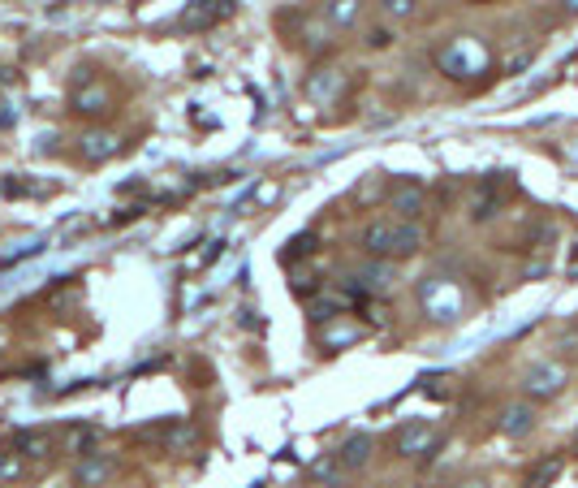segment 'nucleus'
Segmentation results:
<instances>
[{"label":"nucleus","instance_id":"4","mask_svg":"<svg viewBox=\"0 0 578 488\" xmlns=\"http://www.w3.org/2000/svg\"><path fill=\"white\" fill-rule=\"evenodd\" d=\"M522 390H527L531 402H548V397H557V393L566 390V367H561V363H548V358L531 363L527 376H522Z\"/></svg>","mask_w":578,"mask_h":488},{"label":"nucleus","instance_id":"2","mask_svg":"<svg viewBox=\"0 0 578 488\" xmlns=\"http://www.w3.org/2000/svg\"><path fill=\"white\" fill-rule=\"evenodd\" d=\"M436 66H441V74L445 78H480V74H488V66H492V52L483 48L475 35H457L449 48H441V57H436Z\"/></svg>","mask_w":578,"mask_h":488},{"label":"nucleus","instance_id":"11","mask_svg":"<svg viewBox=\"0 0 578 488\" xmlns=\"http://www.w3.org/2000/svg\"><path fill=\"white\" fill-rule=\"evenodd\" d=\"M496 428H501V437H510V441L527 437V432L535 428V406H531V402H510V406L501 411Z\"/></svg>","mask_w":578,"mask_h":488},{"label":"nucleus","instance_id":"8","mask_svg":"<svg viewBox=\"0 0 578 488\" xmlns=\"http://www.w3.org/2000/svg\"><path fill=\"white\" fill-rule=\"evenodd\" d=\"M423 225L418 221H388V260H410L423 251Z\"/></svg>","mask_w":578,"mask_h":488},{"label":"nucleus","instance_id":"16","mask_svg":"<svg viewBox=\"0 0 578 488\" xmlns=\"http://www.w3.org/2000/svg\"><path fill=\"white\" fill-rule=\"evenodd\" d=\"M358 247H363L371 260H388V221H371V225L363 229Z\"/></svg>","mask_w":578,"mask_h":488},{"label":"nucleus","instance_id":"19","mask_svg":"<svg viewBox=\"0 0 578 488\" xmlns=\"http://www.w3.org/2000/svg\"><path fill=\"white\" fill-rule=\"evenodd\" d=\"M22 471H27V458L18 454L13 445H0V484H13V480H22Z\"/></svg>","mask_w":578,"mask_h":488},{"label":"nucleus","instance_id":"28","mask_svg":"<svg viewBox=\"0 0 578 488\" xmlns=\"http://www.w3.org/2000/svg\"><path fill=\"white\" fill-rule=\"evenodd\" d=\"M471 4H483V0H471Z\"/></svg>","mask_w":578,"mask_h":488},{"label":"nucleus","instance_id":"25","mask_svg":"<svg viewBox=\"0 0 578 488\" xmlns=\"http://www.w3.org/2000/svg\"><path fill=\"white\" fill-rule=\"evenodd\" d=\"M367 43H371V48H388V43H393V31H388V27H376V31L367 35Z\"/></svg>","mask_w":578,"mask_h":488},{"label":"nucleus","instance_id":"9","mask_svg":"<svg viewBox=\"0 0 578 488\" xmlns=\"http://www.w3.org/2000/svg\"><path fill=\"white\" fill-rule=\"evenodd\" d=\"M113 471H117V458L113 454H87L74 462V484L78 488H104L108 480H113Z\"/></svg>","mask_w":578,"mask_h":488},{"label":"nucleus","instance_id":"14","mask_svg":"<svg viewBox=\"0 0 578 488\" xmlns=\"http://www.w3.org/2000/svg\"><path fill=\"white\" fill-rule=\"evenodd\" d=\"M363 337V325H341V316L337 320H328L320 333V346L324 350H341V346H350V342H358Z\"/></svg>","mask_w":578,"mask_h":488},{"label":"nucleus","instance_id":"3","mask_svg":"<svg viewBox=\"0 0 578 488\" xmlns=\"http://www.w3.org/2000/svg\"><path fill=\"white\" fill-rule=\"evenodd\" d=\"M350 294H371V298H385V294H393V286H397V268H393V260H371L363 264L358 272H350Z\"/></svg>","mask_w":578,"mask_h":488},{"label":"nucleus","instance_id":"7","mask_svg":"<svg viewBox=\"0 0 578 488\" xmlns=\"http://www.w3.org/2000/svg\"><path fill=\"white\" fill-rule=\"evenodd\" d=\"M74 152H78V161L104 164V161H113V156L121 152V138L108 134V130H82L78 138H74Z\"/></svg>","mask_w":578,"mask_h":488},{"label":"nucleus","instance_id":"1","mask_svg":"<svg viewBox=\"0 0 578 488\" xmlns=\"http://www.w3.org/2000/svg\"><path fill=\"white\" fill-rule=\"evenodd\" d=\"M418 307L436 325H457L462 311H466V298H462V286L449 277H423L418 281Z\"/></svg>","mask_w":578,"mask_h":488},{"label":"nucleus","instance_id":"18","mask_svg":"<svg viewBox=\"0 0 578 488\" xmlns=\"http://www.w3.org/2000/svg\"><path fill=\"white\" fill-rule=\"evenodd\" d=\"M96 441H99V428H74L65 437V450L74 458H87V454H96Z\"/></svg>","mask_w":578,"mask_h":488},{"label":"nucleus","instance_id":"6","mask_svg":"<svg viewBox=\"0 0 578 488\" xmlns=\"http://www.w3.org/2000/svg\"><path fill=\"white\" fill-rule=\"evenodd\" d=\"M108 104H113L108 87H104V83H91V74H82V78L74 83V91H69V108H74L78 117H104Z\"/></svg>","mask_w":578,"mask_h":488},{"label":"nucleus","instance_id":"10","mask_svg":"<svg viewBox=\"0 0 578 488\" xmlns=\"http://www.w3.org/2000/svg\"><path fill=\"white\" fill-rule=\"evenodd\" d=\"M388 208L397 212V221H418V216L427 212V195H423V186H415V182H397V186L388 191Z\"/></svg>","mask_w":578,"mask_h":488},{"label":"nucleus","instance_id":"20","mask_svg":"<svg viewBox=\"0 0 578 488\" xmlns=\"http://www.w3.org/2000/svg\"><path fill=\"white\" fill-rule=\"evenodd\" d=\"M311 480H320V484H328V488H341L346 467H341L337 458H320V462H311Z\"/></svg>","mask_w":578,"mask_h":488},{"label":"nucleus","instance_id":"5","mask_svg":"<svg viewBox=\"0 0 578 488\" xmlns=\"http://www.w3.org/2000/svg\"><path fill=\"white\" fill-rule=\"evenodd\" d=\"M393 450L402 458H423L427 450H436V423L432 420H410L397 428V437H393Z\"/></svg>","mask_w":578,"mask_h":488},{"label":"nucleus","instance_id":"13","mask_svg":"<svg viewBox=\"0 0 578 488\" xmlns=\"http://www.w3.org/2000/svg\"><path fill=\"white\" fill-rule=\"evenodd\" d=\"M337 462L346 467V471H358V467H367L371 462V437L367 432H354L350 441L337 450Z\"/></svg>","mask_w":578,"mask_h":488},{"label":"nucleus","instance_id":"21","mask_svg":"<svg viewBox=\"0 0 578 488\" xmlns=\"http://www.w3.org/2000/svg\"><path fill=\"white\" fill-rule=\"evenodd\" d=\"M316 251V233H298V238H289L285 242V251H281V260L293 264V260H307Z\"/></svg>","mask_w":578,"mask_h":488},{"label":"nucleus","instance_id":"24","mask_svg":"<svg viewBox=\"0 0 578 488\" xmlns=\"http://www.w3.org/2000/svg\"><path fill=\"white\" fill-rule=\"evenodd\" d=\"M194 428H168V445H191Z\"/></svg>","mask_w":578,"mask_h":488},{"label":"nucleus","instance_id":"23","mask_svg":"<svg viewBox=\"0 0 578 488\" xmlns=\"http://www.w3.org/2000/svg\"><path fill=\"white\" fill-rule=\"evenodd\" d=\"M380 9H385L393 22H406V18L418 13V0H380Z\"/></svg>","mask_w":578,"mask_h":488},{"label":"nucleus","instance_id":"15","mask_svg":"<svg viewBox=\"0 0 578 488\" xmlns=\"http://www.w3.org/2000/svg\"><path fill=\"white\" fill-rule=\"evenodd\" d=\"M13 450H18L22 458H39V462H43V458H52V450H57V445H52V437H48V432H18Z\"/></svg>","mask_w":578,"mask_h":488},{"label":"nucleus","instance_id":"22","mask_svg":"<svg viewBox=\"0 0 578 488\" xmlns=\"http://www.w3.org/2000/svg\"><path fill=\"white\" fill-rule=\"evenodd\" d=\"M557 476H561V458H544V462L527 476V488H548Z\"/></svg>","mask_w":578,"mask_h":488},{"label":"nucleus","instance_id":"27","mask_svg":"<svg viewBox=\"0 0 578 488\" xmlns=\"http://www.w3.org/2000/svg\"><path fill=\"white\" fill-rule=\"evenodd\" d=\"M466 488H488V484H466Z\"/></svg>","mask_w":578,"mask_h":488},{"label":"nucleus","instance_id":"12","mask_svg":"<svg viewBox=\"0 0 578 488\" xmlns=\"http://www.w3.org/2000/svg\"><path fill=\"white\" fill-rule=\"evenodd\" d=\"M341 87H346V74H341V69H316L311 83H307V96L332 104V99L341 96Z\"/></svg>","mask_w":578,"mask_h":488},{"label":"nucleus","instance_id":"17","mask_svg":"<svg viewBox=\"0 0 578 488\" xmlns=\"http://www.w3.org/2000/svg\"><path fill=\"white\" fill-rule=\"evenodd\" d=\"M324 13H328V22H332V27H354V22H358V13H363V0H328V4H324Z\"/></svg>","mask_w":578,"mask_h":488},{"label":"nucleus","instance_id":"26","mask_svg":"<svg viewBox=\"0 0 578 488\" xmlns=\"http://www.w3.org/2000/svg\"><path fill=\"white\" fill-rule=\"evenodd\" d=\"M566 9H574V13H578V0H566Z\"/></svg>","mask_w":578,"mask_h":488}]
</instances>
